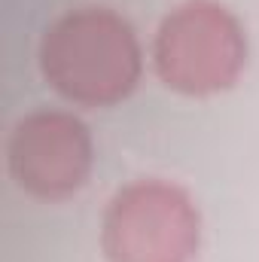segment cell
<instances>
[{
    "label": "cell",
    "instance_id": "obj_1",
    "mask_svg": "<svg viewBox=\"0 0 259 262\" xmlns=\"http://www.w3.org/2000/svg\"><path fill=\"white\" fill-rule=\"evenodd\" d=\"M46 82L73 104L110 107L140 82L143 52L128 21L107 6H79L58 15L40 43Z\"/></svg>",
    "mask_w": 259,
    "mask_h": 262
},
{
    "label": "cell",
    "instance_id": "obj_2",
    "mask_svg": "<svg viewBox=\"0 0 259 262\" xmlns=\"http://www.w3.org/2000/svg\"><path fill=\"white\" fill-rule=\"evenodd\" d=\"M162 82L180 95H217L238 82L247 64V34L238 15L217 0L174 6L153 43Z\"/></svg>",
    "mask_w": 259,
    "mask_h": 262
},
{
    "label": "cell",
    "instance_id": "obj_3",
    "mask_svg": "<svg viewBox=\"0 0 259 262\" xmlns=\"http://www.w3.org/2000/svg\"><path fill=\"white\" fill-rule=\"evenodd\" d=\"M198 244V207L177 183L134 180L104 210L101 247L107 262H195Z\"/></svg>",
    "mask_w": 259,
    "mask_h": 262
},
{
    "label": "cell",
    "instance_id": "obj_4",
    "mask_svg": "<svg viewBox=\"0 0 259 262\" xmlns=\"http://www.w3.org/2000/svg\"><path fill=\"white\" fill-rule=\"evenodd\" d=\"M12 180L37 198H67L85 186L95 143L82 119L64 110H34L15 122L6 143Z\"/></svg>",
    "mask_w": 259,
    "mask_h": 262
}]
</instances>
